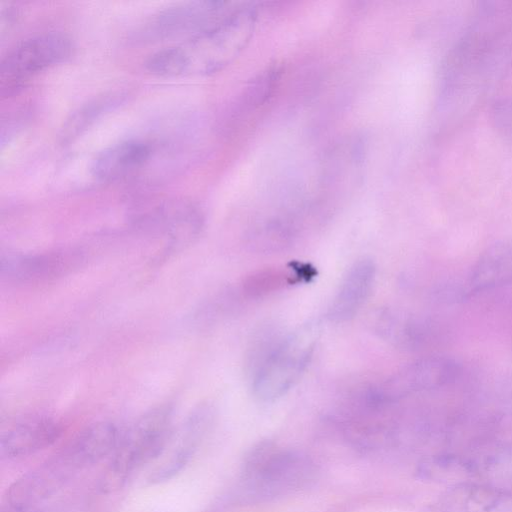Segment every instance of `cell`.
Listing matches in <instances>:
<instances>
[{"label":"cell","instance_id":"8fae6325","mask_svg":"<svg viewBox=\"0 0 512 512\" xmlns=\"http://www.w3.org/2000/svg\"><path fill=\"white\" fill-rule=\"evenodd\" d=\"M375 275L376 267L369 259L357 260L348 268L329 308L332 321L344 322L357 314L370 296Z\"/></svg>","mask_w":512,"mask_h":512},{"label":"cell","instance_id":"2e32d148","mask_svg":"<svg viewBox=\"0 0 512 512\" xmlns=\"http://www.w3.org/2000/svg\"><path fill=\"white\" fill-rule=\"evenodd\" d=\"M211 413L208 409L192 415L186 424L181 441L174 447L169 458L158 467L151 476L152 480L162 481L169 479L189 461L199 439L210 424Z\"/></svg>","mask_w":512,"mask_h":512},{"label":"cell","instance_id":"d6986e66","mask_svg":"<svg viewBox=\"0 0 512 512\" xmlns=\"http://www.w3.org/2000/svg\"><path fill=\"white\" fill-rule=\"evenodd\" d=\"M292 271L281 267H269L248 275L242 284L247 297L259 298L274 293L292 283Z\"/></svg>","mask_w":512,"mask_h":512},{"label":"cell","instance_id":"ac0fdd59","mask_svg":"<svg viewBox=\"0 0 512 512\" xmlns=\"http://www.w3.org/2000/svg\"><path fill=\"white\" fill-rule=\"evenodd\" d=\"M472 483H480L512 492V449L497 451L472 461Z\"/></svg>","mask_w":512,"mask_h":512},{"label":"cell","instance_id":"3957f363","mask_svg":"<svg viewBox=\"0 0 512 512\" xmlns=\"http://www.w3.org/2000/svg\"><path fill=\"white\" fill-rule=\"evenodd\" d=\"M311 356V347L294 338L262 335L252 346L251 372L255 396L263 401L285 394L299 379Z\"/></svg>","mask_w":512,"mask_h":512},{"label":"cell","instance_id":"5b68a950","mask_svg":"<svg viewBox=\"0 0 512 512\" xmlns=\"http://www.w3.org/2000/svg\"><path fill=\"white\" fill-rule=\"evenodd\" d=\"M72 50L70 37L62 32H45L21 41L1 61V96L15 93L38 73L67 60Z\"/></svg>","mask_w":512,"mask_h":512},{"label":"cell","instance_id":"7c38bea8","mask_svg":"<svg viewBox=\"0 0 512 512\" xmlns=\"http://www.w3.org/2000/svg\"><path fill=\"white\" fill-rule=\"evenodd\" d=\"M144 223L162 233L171 245L178 246L198 234L203 219L200 211L191 203L169 201L153 208L144 217Z\"/></svg>","mask_w":512,"mask_h":512},{"label":"cell","instance_id":"ba28073f","mask_svg":"<svg viewBox=\"0 0 512 512\" xmlns=\"http://www.w3.org/2000/svg\"><path fill=\"white\" fill-rule=\"evenodd\" d=\"M154 146L147 140L132 138L101 151L92 161L91 174L100 182L127 178L147 165Z\"/></svg>","mask_w":512,"mask_h":512},{"label":"cell","instance_id":"44dd1931","mask_svg":"<svg viewBox=\"0 0 512 512\" xmlns=\"http://www.w3.org/2000/svg\"><path fill=\"white\" fill-rule=\"evenodd\" d=\"M491 116L497 130L512 139V98L496 103L491 110Z\"/></svg>","mask_w":512,"mask_h":512},{"label":"cell","instance_id":"6da1fadb","mask_svg":"<svg viewBox=\"0 0 512 512\" xmlns=\"http://www.w3.org/2000/svg\"><path fill=\"white\" fill-rule=\"evenodd\" d=\"M256 10L241 4L220 22L185 41L152 54L146 69L161 77L209 75L232 63L250 42L256 25Z\"/></svg>","mask_w":512,"mask_h":512},{"label":"cell","instance_id":"277c9868","mask_svg":"<svg viewBox=\"0 0 512 512\" xmlns=\"http://www.w3.org/2000/svg\"><path fill=\"white\" fill-rule=\"evenodd\" d=\"M172 410L160 406L142 415L120 439L105 477L106 488L120 486L140 466L160 457L171 436Z\"/></svg>","mask_w":512,"mask_h":512},{"label":"cell","instance_id":"4fadbf2b","mask_svg":"<svg viewBox=\"0 0 512 512\" xmlns=\"http://www.w3.org/2000/svg\"><path fill=\"white\" fill-rule=\"evenodd\" d=\"M512 284V238L488 247L473 265L467 280L470 294Z\"/></svg>","mask_w":512,"mask_h":512},{"label":"cell","instance_id":"ffe728a7","mask_svg":"<svg viewBox=\"0 0 512 512\" xmlns=\"http://www.w3.org/2000/svg\"><path fill=\"white\" fill-rule=\"evenodd\" d=\"M118 98L119 96L115 94L103 95L84 104L67 119L62 128V139L67 141L77 137L99 115L107 111L112 105L117 104Z\"/></svg>","mask_w":512,"mask_h":512},{"label":"cell","instance_id":"8992f818","mask_svg":"<svg viewBox=\"0 0 512 512\" xmlns=\"http://www.w3.org/2000/svg\"><path fill=\"white\" fill-rule=\"evenodd\" d=\"M461 365L453 358L428 356L416 360L397 373L384 385V397L431 391L453 384L460 377Z\"/></svg>","mask_w":512,"mask_h":512},{"label":"cell","instance_id":"52a82bcc","mask_svg":"<svg viewBox=\"0 0 512 512\" xmlns=\"http://www.w3.org/2000/svg\"><path fill=\"white\" fill-rule=\"evenodd\" d=\"M242 3L224 1H193L170 7L161 12L155 21L157 33L176 35L202 31L229 16Z\"/></svg>","mask_w":512,"mask_h":512},{"label":"cell","instance_id":"9a60e30c","mask_svg":"<svg viewBox=\"0 0 512 512\" xmlns=\"http://www.w3.org/2000/svg\"><path fill=\"white\" fill-rule=\"evenodd\" d=\"M119 442V432L113 423H94L77 438L72 448V458L77 464L96 463L115 451Z\"/></svg>","mask_w":512,"mask_h":512},{"label":"cell","instance_id":"30bf717a","mask_svg":"<svg viewBox=\"0 0 512 512\" xmlns=\"http://www.w3.org/2000/svg\"><path fill=\"white\" fill-rule=\"evenodd\" d=\"M71 252L43 254H8L2 256L1 273L8 280L20 283L45 281L70 270L79 260Z\"/></svg>","mask_w":512,"mask_h":512},{"label":"cell","instance_id":"9c48e42d","mask_svg":"<svg viewBox=\"0 0 512 512\" xmlns=\"http://www.w3.org/2000/svg\"><path fill=\"white\" fill-rule=\"evenodd\" d=\"M60 432L59 425L48 417H23L1 433V453L9 458L29 456L52 445Z\"/></svg>","mask_w":512,"mask_h":512},{"label":"cell","instance_id":"7a4b0ae2","mask_svg":"<svg viewBox=\"0 0 512 512\" xmlns=\"http://www.w3.org/2000/svg\"><path fill=\"white\" fill-rule=\"evenodd\" d=\"M315 473V467L307 457L264 441L246 455L241 487L249 499L270 500L306 488L314 480Z\"/></svg>","mask_w":512,"mask_h":512},{"label":"cell","instance_id":"5bb4252c","mask_svg":"<svg viewBox=\"0 0 512 512\" xmlns=\"http://www.w3.org/2000/svg\"><path fill=\"white\" fill-rule=\"evenodd\" d=\"M451 496L457 512H512V492L489 485L460 484Z\"/></svg>","mask_w":512,"mask_h":512},{"label":"cell","instance_id":"e0dca14e","mask_svg":"<svg viewBox=\"0 0 512 512\" xmlns=\"http://www.w3.org/2000/svg\"><path fill=\"white\" fill-rule=\"evenodd\" d=\"M390 334L402 347L412 350L425 349L436 344L442 330L434 320L414 315H401L391 321Z\"/></svg>","mask_w":512,"mask_h":512}]
</instances>
